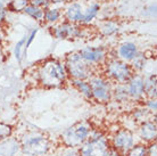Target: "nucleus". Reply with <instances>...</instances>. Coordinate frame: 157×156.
<instances>
[{
  "label": "nucleus",
  "mask_w": 157,
  "mask_h": 156,
  "mask_svg": "<svg viewBox=\"0 0 157 156\" xmlns=\"http://www.w3.org/2000/svg\"><path fill=\"white\" fill-rule=\"evenodd\" d=\"M80 156H122L101 132L91 130L89 138L78 148Z\"/></svg>",
  "instance_id": "1"
},
{
  "label": "nucleus",
  "mask_w": 157,
  "mask_h": 156,
  "mask_svg": "<svg viewBox=\"0 0 157 156\" xmlns=\"http://www.w3.org/2000/svg\"><path fill=\"white\" fill-rule=\"evenodd\" d=\"M67 72L65 65L59 60L49 59L40 66L39 79L40 83L44 87H59L66 81Z\"/></svg>",
  "instance_id": "2"
},
{
  "label": "nucleus",
  "mask_w": 157,
  "mask_h": 156,
  "mask_svg": "<svg viewBox=\"0 0 157 156\" xmlns=\"http://www.w3.org/2000/svg\"><path fill=\"white\" fill-rule=\"evenodd\" d=\"M21 149L28 156H42L50 149V140L39 131H31L21 138Z\"/></svg>",
  "instance_id": "3"
},
{
  "label": "nucleus",
  "mask_w": 157,
  "mask_h": 156,
  "mask_svg": "<svg viewBox=\"0 0 157 156\" xmlns=\"http://www.w3.org/2000/svg\"><path fill=\"white\" fill-rule=\"evenodd\" d=\"M91 130L92 129H91L90 123H88L86 121L78 122L63 132L62 135L63 144L66 147L78 148L89 138Z\"/></svg>",
  "instance_id": "4"
},
{
  "label": "nucleus",
  "mask_w": 157,
  "mask_h": 156,
  "mask_svg": "<svg viewBox=\"0 0 157 156\" xmlns=\"http://www.w3.org/2000/svg\"><path fill=\"white\" fill-rule=\"evenodd\" d=\"M65 68L67 74L71 75L73 80H86L91 76L90 64H88L78 53L67 55Z\"/></svg>",
  "instance_id": "5"
},
{
  "label": "nucleus",
  "mask_w": 157,
  "mask_h": 156,
  "mask_svg": "<svg viewBox=\"0 0 157 156\" xmlns=\"http://www.w3.org/2000/svg\"><path fill=\"white\" fill-rule=\"evenodd\" d=\"M106 74L120 84H124L133 75V70L121 59H112L106 65Z\"/></svg>",
  "instance_id": "6"
},
{
  "label": "nucleus",
  "mask_w": 157,
  "mask_h": 156,
  "mask_svg": "<svg viewBox=\"0 0 157 156\" xmlns=\"http://www.w3.org/2000/svg\"><path fill=\"white\" fill-rule=\"evenodd\" d=\"M89 84L91 89V96L99 103H107L112 98V87L109 81L105 78L94 75L89 79Z\"/></svg>",
  "instance_id": "7"
},
{
  "label": "nucleus",
  "mask_w": 157,
  "mask_h": 156,
  "mask_svg": "<svg viewBox=\"0 0 157 156\" xmlns=\"http://www.w3.org/2000/svg\"><path fill=\"white\" fill-rule=\"evenodd\" d=\"M112 146L121 154H126L134 146L133 133L128 129L117 131L112 139Z\"/></svg>",
  "instance_id": "8"
},
{
  "label": "nucleus",
  "mask_w": 157,
  "mask_h": 156,
  "mask_svg": "<svg viewBox=\"0 0 157 156\" xmlns=\"http://www.w3.org/2000/svg\"><path fill=\"white\" fill-rule=\"evenodd\" d=\"M52 33L57 39H75L82 35V30L73 23H62L54 29Z\"/></svg>",
  "instance_id": "9"
},
{
  "label": "nucleus",
  "mask_w": 157,
  "mask_h": 156,
  "mask_svg": "<svg viewBox=\"0 0 157 156\" xmlns=\"http://www.w3.org/2000/svg\"><path fill=\"white\" fill-rule=\"evenodd\" d=\"M126 90L129 97L133 99H141L145 95V79L139 74H133L128 81Z\"/></svg>",
  "instance_id": "10"
},
{
  "label": "nucleus",
  "mask_w": 157,
  "mask_h": 156,
  "mask_svg": "<svg viewBox=\"0 0 157 156\" xmlns=\"http://www.w3.org/2000/svg\"><path fill=\"white\" fill-rule=\"evenodd\" d=\"M78 54L88 64H97L105 58L106 51L102 47H84Z\"/></svg>",
  "instance_id": "11"
},
{
  "label": "nucleus",
  "mask_w": 157,
  "mask_h": 156,
  "mask_svg": "<svg viewBox=\"0 0 157 156\" xmlns=\"http://www.w3.org/2000/svg\"><path fill=\"white\" fill-rule=\"evenodd\" d=\"M21 144L16 138L8 137L0 140V156H15L20 152Z\"/></svg>",
  "instance_id": "12"
},
{
  "label": "nucleus",
  "mask_w": 157,
  "mask_h": 156,
  "mask_svg": "<svg viewBox=\"0 0 157 156\" xmlns=\"http://www.w3.org/2000/svg\"><path fill=\"white\" fill-rule=\"evenodd\" d=\"M118 57L123 62H131L134 58V56L138 54L137 45L133 42H124L118 47L117 50Z\"/></svg>",
  "instance_id": "13"
},
{
  "label": "nucleus",
  "mask_w": 157,
  "mask_h": 156,
  "mask_svg": "<svg viewBox=\"0 0 157 156\" xmlns=\"http://www.w3.org/2000/svg\"><path fill=\"white\" fill-rule=\"evenodd\" d=\"M140 137L145 141H155L156 139V123L153 121L144 122L140 127Z\"/></svg>",
  "instance_id": "14"
},
{
  "label": "nucleus",
  "mask_w": 157,
  "mask_h": 156,
  "mask_svg": "<svg viewBox=\"0 0 157 156\" xmlns=\"http://www.w3.org/2000/svg\"><path fill=\"white\" fill-rule=\"evenodd\" d=\"M65 16L66 18L71 23H81L82 22V16H83V10L82 6L78 2H73L68 7L66 8V12H65Z\"/></svg>",
  "instance_id": "15"
},
{
  "label": "nucleus",
  "mask_w": 157,
  "mask_h": 156,
  "mask_svg": "<svg viewBox=\"0 0 157 156\" xmlns=\"http://www.w3.org/2000/svg\"><path fill=\"white\" fill-rule=\"evenodd\" d=\"M145 95L149 98H156V75L151 74L145 79Z\"/></svg>",
  "instance_id": "16"
},
{
  "label": "nucleus",
  "mask_w": 157,
  "mask_h": 156,
  "mask_svg": "<svg viewBox=\"0 0 157 156\" xmlns=\"http://www.w3.org/2000/svg\"><path fill=\"white\" fill-rule=\"evenodd\" d=\"M99 10H100L99 4H92L86 10H83L82 22L81 23H90L91 21L98 15Z\"/></svg>",
  "instance_id": "17"
},
{
  "label": "nucleus",
  "mask_w": 157,
  "mask_h": 156,
  "mask_svg": "<svg viewBox=\"0 0 157 156\" xmlns=\"http://www.w3.org/2000/svg\"><path fill=\"white\" fill-rule=\"evenodd\" d=\"M73 84L76 89L81 92V94L86 98H92L91 96V89H90V84L89 82L86 81V80H72Z\"/></svg>",
  "instance_id": "18"
},
{
  "label": "nucleus",
  "mask_w": 157,
  "mask_h": 156,
  "mask_svg": "<svg viewBox=\"0 0 157 156\" xmlns=\"http://www.w3.org/2000/svg\"><path fill=\"white\" fill-rule=\"evenodd\" d=\"M24 13H26L29 16H31L32 18H34L36 21H43V15H44V10L42 8L36 7L29 4L26 7L23 9Z\"/></svg>",
  "instance_id": "19"
},
{
  "label": "nucleus",
  "mask_w": 157,
  "mask_h": 156,
  "mask_svg": "<svg viewBox=\"0 0 157 156\" xmlns=\"http://www.w3.org/2000/svg\"><path fill=\"white\" fill-rule=\"evenodd\" d=\"M112 96H114V98L117 102H125L126 99L129 98L126 86H124V84H118L117 87H115V89L112 90Z\"/></svg>",
  "instance_id": "20"
},
{
  "label": "nucleus",
  "mask_w": 157,
  "mask_h": 156,
  "mask_svg": "<svg viewBox=\"0 0 157 156\" xmlns=\"http://www.w3.org/2000/svg\"><path fill=\"white\" fill-rule=\"evenodd\" d=\"M131 68L133 71H142L146 66V56L141 53H138L134 58L131 60Z\"/></svg>",
  "instance_id": "21"
},
{
  "label": "nucleus",
  "mask_w": 157,
  "mask_h": 156,
  "mask_svg": "<svg viewBox=\"0 0 157 156\" xmlns=\"http://www.w3.org/2000/svg\"><path fill=\"white\" fill-rule=\"evenodd\" d=\"M62 13L59 12L57 8H48L44 10V15H43V20L49 22V23H55L60 18Z\"/></svg>",
  "instance_id": "22"
},
{
  "label": "nucleus",
  "mask_w": 157,
  "mask_h": 156,
  "mask_svg": "<svg viewBox=\"0 0 157 156\" xmlns=\"http://www.w3.org/2000/svg\"><path fill=\"white\" fill-rule=\"evenodd\" d=\"M30 4L29 0H10L8 4V8L14 12H21Z\"/></svg>",
  "instance_id": "23"
},
{
  "label": "nucleus",
  "mask_w": 157,
  "mask_h": 156,
  "mask_svg": "<svg viewBox=\"0 0 157 156\" xmlns=\"http://www.w3.org/2000/svg\"><path fill=\"white\" fill-rule=\"evenodd\" d=\"M26 38H28V35H26V37H24V38H22L18 42L16 43L15 49H14V55H15V58L17 59V62H18V63L22 62V57H23V53H22V50H23V48L25 47Z\"/></svg>",
  "instance_id": "24"
},
{
  "label": "nucleus",
  "mask_w": 157,
  "mask_h": 156,
  "mask_svg": "<svg viewBox=\"0 0 157 156\" xmlns=\"http://www.w3.org/2000/svg\"><path fill=\"white\" fill-rule=\"evenodd\" d=\"M126 156H147V146L137 145L126 153Z\"/></svg>",
  "instance_id": "25"
},
{
  "label": "nucleus",
  "mask_w": 157,
  "mask_h": 156,
  "mask_svg": "<svg viewBox=\"0 0 157 156\" xmlns=\"http://www.w3.org/2000/svg\"><path fill=\"white\" fill-rule=\"evenodd\" d=\"M101 31L104 35H112L118 31V25L115 22H107L101 27Z\"/></svg>",
  "instance_id": "26"
},
{
  "label": "nucleus",
  "mask_w": 157,
  "mask_h": 156,
  "mask_svg": "<svg viewBox=\"0 0 157 156\" xmlns=\"http://www.w3.org/2000/svg\"><path fill=\"white\" fill-rule=\"evenodd\" d=\"M13 132V129L10 125L5 124V123H0V140H4L8 137H10Z\"/></svg>",
  "instance_id": "27"
},
{
  "label": "nucleus",
  "mask_w": 157,
  "mask_h": 156,
  "mask_svg": "<svg viewBox=\"0 0 157 156\" xmlns=\"http://www.w3.org/2000/svg\"><path fill=\"white\" fill-rule=\"evenodd\" d=\"M147 115H149V109L148 108H142V109H138L137 112L134 113V117L137 119V120H140L144 122H147Z\"/></svg>",
  "instance_id": "28"
},
{
  "label": "nucleus",
  "mask_w": 157,
  "mask_h": 156,
  "mask_svg": "<svg viewBox=\"0 0 157 156\" xmlns=\"http://www.w3.org/2000/svg\"><path fill=\"white\" fill-rule=\"evenodd\" d=\"M60 156H80L78 153V148H74V147H66L62 150Z\"/></svg>",
  "instance_id": "29"
},
{
  "label": "nucleus",
  "mask_w": 157,
  "mask_h": 156,
  "mask_svg": "<svg viewBox=\"0 0 157 156\" xmlns=\"http://www.w3.org/2000/svg\"><path fill=\"white\" fill-rule=\"evenodd\" d=\"M36 33H38V29H34V30H32L31 33L28 35V38H26V42H25V47H24L25 53L28 51L29 47H30V46H31V43L33 42V40H34V38H36Z\"/></svg>",
  "instance_id": "30"
},
{
  "label": "nucleus",
  "mask_w": 157,
  "mask_h": 156,
  "mask_svg": "<svg viewBox=\"0 0 157 156\" xmlns=\"http://www.w3.org/2000/svg\"><path fill=\"white\" fill-rule=\"evenodd\" d=\"M29 2L32 6H36V7H39V8L48 7L49 4H50L48 0H29Z\"/></svg>",
  "instance_id": "31"
},
{
  "label": "nucleus",
  "mask_w": 157,
  "mask_h": 156,
  "mask_svg": "<svg viewBox=\"0 0 157 156\" xmlns=\"http://www.w3.org/2000/svg\"><path fill=\"white\" fill-rule=\"evenodd\" d=\"M147 106H148V108L150 109V111H156L157 108V103H156V98H150L149 100L147 102Z\"/></svg>",
  "instance_id": "32"
},
{
  "label": "nucleus",
  "mask_w": 157,
  "mask_h": 156,
  "mask_svg": "<svg viewBox=\"0 0 157 156\" xmlns=\"http://www.w3.org/2000/svg\"><path fill=\"white\" fill-rule=\"evenodd\" d=\"M6 16H7V10L5 8H0V24L6 20Z\"/></svg>",
  "instance_id": "33"
},
{
  "label": "nucleus",
  "mask_w": 157,
  "mask_h": 156,
  "mask_svg": "<svg viewBox=\"0 0 157 156\" xmlns=\"http://www.w3.org/2000/svg\"><path fill=\"white\" fill-rule=\"evenodd\" d=\"M10 0H0V8H5L8 7V4H9Z\"/></svg>",
  "instance_id": "34"
},
{
  "label": "nucleus",
  "mask_w": 157,
  "mask_h": 156,
  "mask_svg": "<svg viewBox=\"0 0 157 156\" xmlns=\"http://www.w3.org/2000/svg\"><path fill=\"white\" fill-rule=\"evenodd\" d=\"M2 59H4V53H2V49L0 47V64L2 63Z\"/></svg>",
  "instance_id": "35"
},
{
  "label": "nucleus",
  "mask_w": 157,
  "mask_h": 156,
  "mask_svg": "<svg viewBox=\"0 0 157 156\" xmlns=\"http://www.w3.org/2000/svg\"><path fill=\"white\" fill-rule=\"evenodd\" d=\"M4 32H2V30H1V29H0V42H1V41H2V40H4Z\"/></svg>",
  "instance_id": "36"
},
{
  "label": "nucleus",
  "mask_w": 157,
  "mask_h": 156,
  "mask_svg": "<svg viewBox=\"0 0 157 156\" xmlns=\"http://www.w3.org/2000/svg\"><path fill=\"white\" fill-rule=\"evenodd\" d=\"M48 1H49V2H58L59 0H48Z\"/></svg>",
  "instance_id": "37"
}]
</instances>
